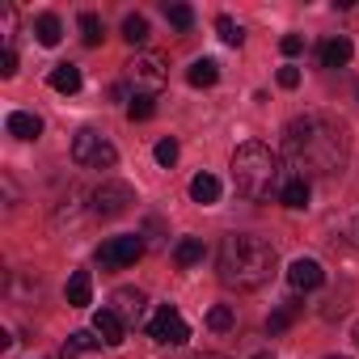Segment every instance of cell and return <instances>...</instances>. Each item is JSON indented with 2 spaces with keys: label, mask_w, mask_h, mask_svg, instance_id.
<instances>
[{
  "label": "cell",
  "mask_w": 359,
  "mask_h": 359,
  "mask_svg": "<svg viewBox=\"0 0 359 359\" xmlns=\"http://www.w3.org/2000/svg\"><path fill=\"white\" fill-rule=\"evenodd\" d=\"M5 127H9V135H18V140H39V135H43V118L30 114V110H13Z\"/></svg>",
  "instance_id": "obj_14"
},
{
  "label": "cell",
  "mask_w": 359,
  "mask_h": 359,
  "mask_svg": "<svg viewBox=\"0 0 359 359\" xmlns=\"http://www.w3.org/2000/svg\"><path fill=\"white\" fill-rule=\"evenodd\" d=\"M165 18H169L173 30H191L195 26V9L191 5H165Z\"/></svg>",
  "instance_id": "obj_25"
},
{
  "label": "cell",
  "mask_w": 359,
  "mask_h": 359,
  "mask_svg": "<svg viewBox=\"0 0 359 359\" xmlns=\"http://www.w3.org/2000/svg\"><path fill=\"white\" fill-rule=\"evenodd\" d=\"M140 258H144V241H140L135 233H123V237H110V241L97 245L102 271H123V266H131V262H140Z\"/></svg>",
  "instance_id": "obj_5"
},
{
  "label": "cell",
  "mask_w": 359,
  "mask_h": 359,
  "mask_svg": "<svg viewBox=\"0 0 359 359\" xmlns=\"http://www.w3.org/2000/svg\"><path fill=\"white\" fill-rule=\"evenodd\" d=\"M47 81H51L55 93H76V89H81V68H76V64H55Z\"/></svg>",
  "instance_id": "obj_16"
},
{
  "label": "cell",
  "mask_w": 359,
  "mask_h": 359,
  "mask_svg": "<svg viewBox=\"0 0 359 359\" xmlns=\"http://www.w3.org/2000/svg\"><path fill=\"white\" fill-rule=\"evenodd\" d=\"M233 325H237V313H233L229 304H212V309H208V330L224 334V330H233Z\"/></svg>",
  "instance_id": "obj_23"
},
{
  "label": "cell",
  "mask_w": 359,
  "mask_h": 359,
  "mask_svg": "<svg viewBox=\"0 0 359 359\" xmlns=\"http://www.w3.org/2000/svg\"><path fill=\"white\" fill-rule=\"evenodd\" d=\"M97 346H102V338H93V334H85V330H81V334H72V338H68L64 359H76V355H85V351H97Z\"/></svg>",
  "instance_id": "obj_24"
},
{
  "label": "cell",
  "mask_w": 359,
  "mask_h": 359,
  "mask_svg": "<svg viewBox=\"0 0 359 359\" xmlns=\"http://www.w3.org/2000/svg\"><path fill=\"white\" fill-rule=\"evenodd\" d=\"M110 304H114V313H118L127 325H140V321H144V313H148V296H144V292H135V287H118Z\"/></svg>",
  "instance_id": "obj_10"
},
{
  "label": "cell",
  "mask_w": 359,
  "mask_h": 359,
  "mask_svg": "<svg viewBox=\"0 0 359 359\" xmlns=\"http://www.w3.org/2000/svg\"><path fill=\"white\" fill-rule=\"evenodd\" d=\"M131 81H135V89H144L148 97H156V93L165 89V81H169L165 60H161V55H135V60H131Z\"/></svg>",
  "instance_id": "obj_8"
},
{
  "label": "cell",
  "mask_w": 359,
  "mask_h": 359,
  "mask_svg": "<svg viewBox=\"0 0 359 359\" xmlns=\"http://www.w3.org/2000/svg\"><path fill=\"white\" fill-rule=\"evenodd\" d=\"M72 161L85 165V169H110V165L118 161V148H114L102 131L81 127V131L72 135Z\"/></svg>",
  "instance_id": "obj_4"
},
{
  "label": "cell",
  "mask_w": 359,
  "mask_h": 359,
  "mask_svg": "<svg viewBox=\"0 0 359 359\" xmlns=\"http://www.w3.org/2000/svg\"><path fill=\"white\" fill-rule=\"evenodd\" d=\"M355 342H359V321H355Z\"/></svg>",
  "instance_id": "obj_33"
},
{
  "label": "cell",
  "mask_w": 359,
  "mask_h": 359,
  "mask_svg": "<svg viewBox=\"0 0 359 359\" xmlns=\"http://www.w3.org/2000/svg\"><path fill=\"white\" fill-rule=\"evenodd\" d=\"M148 334H152L161 346H182V342L191 338V325H187V317L177 313L173 304H161L156 317L148 321Z\"/></svg>",
  "instance_id": "obj_7"
},
{
  "label": "cell",
  "mask_w": 359,
  "mask_h": 359,
  "mask_svg": "<svg viewBox=\"0 0 359 359\" xmlns=\"http://www.w3.org/2000/svg\"><path fill=\"white\" fill-rule=\"evenodd\" d=\"M220 195H224V187H220L216 173H195V177H191V199H195V203L212 208V203H220Z\"/></svg>",
  "instance_id": "obj_13"
},
{
  "label": "cell",
  "mask_w": 359,
  "mask_h": 359,
  "mask_svg": "<svg viewBox=\"0 0 359 359\" xmlns=\"http://www.w3.org/2000/svg\"><path fill=\"white\" fill-rule=\"evenodd\" d=\"M258 359H266V355H258Z\"/></svg>",
  "instance_id": "obj_34"
},
{
  "label": "cell",
  "mask_w": 359,
  "mask_h": 359,
  "mask_svg": "<svg viewBox=\"0 0 359 359\" xmlns=\"http://www.w3.org/2000/svg\"><path fill=\"white\" fill-rule=\"evenodd\" d=\"M13 72H18V51L5 47V55H0V76H13Z\"/></svg>",
  "instance_id": "obj_30"
},
{
  "label": "cell",
  "mask_w": 359,
  "mask_h": 359,
  "mask_svg": "<svg viewBox=\"0 0 359 359\" xmlns=\"http://www.w3.org/2000/svg\"><path fill=\"white\" fill-rule=\"evenodd\" d=\"M131 203H135V191L127 182H118V177H110V182H102L93 191V216H102V220H114V216L131 212Z\"/></svg>",
  "instance_id": "obj_6"
},
{
  "label": "cell",
  "mask_w": 359,
  "mask_h": 359,
  "mask_svg": "<svg viewBox=\"0 0 359 359\" xmlns=\"http://www.w3.org/2000/svg\"><path fill=\"white\" fill-rule=\"evenodd\" d=\"M287 283H292V292H317L325 283V271H321L317 258H296L287 266Z\"/></svg>",
  "instance_id": "obj_9"
},
{
  "label": "cell",
  "mask_w": 359,
  "mask_h": 359,
  "mask_svg": "<svg viewBox=\"0 0 359 359\" xmlns=\"http://www.w3.org/2000/svg\"><path fill=\"white\" fill-rule=\"evenodd\" d=\"M93 300V279H89V271H72V279H68V304L72 309H85Z\"/></svg>",
  "instance_id": "obj_17"
},
{
  "label": "cell",
  "mask_w": 359,
  "mask_h": 359,
  "mask_svg": "<svg viewBox=\"0 0 359 359\" xmlns=\"http://www.w3.org/2000/svg\"><path fill=\"white\" fill-rule=\"evenodd\" d=\"M351 55H355V47H351L346 34H334V39H325V43L317 47V64H321V68H346Z\"/></svg>",
  "instance_id": "obj_11"
},
{
  "label": "cell",
  "mask_w": 359,
  "mask_h": 359,
  "mask_svg": "<svg viewBox=\"0 0 359 359\" xmlns=\"http://www.w3.org/2000/svg\"><path fill=\"white\" fill-rule=\"evenodd\" d=\"M34 39H39L43 47H60V39H64V22H60L55 13H39V18H34Z\"/></svg>",
  "instance_id": "obj_15"
},
{
  "label": "cell",
  "mask_w": 359,
  "mask_h": 359,
  "mask_svg": "<svg viewBox=\"0 0 359 359\" xmlns=\"http://www.w3.org/2000/svg\"><path fill=\"white\" fill-rule=\"evenodd\" d=\"M279 51H283V55H300V51H304V39H300V34H287V39L279 43Z\"/></svg>",
  "instance_id": "obj_31"
},
{
  "label": "cell",
  "mask_w": 359,
  "mask_h": 359,
  "mask_svg": "<svg viewBox=\"0 0 359 359\" xmlns=\"http://www.w3.org/2000/svg\"><path fill=\"white\" fill-rule=\"evenodd\" d=\"M300 313H304V304H296V300H287V304H279V309H275V313L266 317V334H283V330H292Z\"/></svg>",
  "instance_id": "obj_18"
},
{
  "label": "cell",
  "mask_w": 359,
  "mask_h": 359,
  "mask_svg": "<svg viewBox=\"0 0 359 359\" xmlns=\"http://www.w3.org/2000/svg\"><path fill=\"white\" fill-rule=\"evenodd\" d=\"M152 114H156V102H152L148 93H140V97L127 106V118H131V123H144V118H152Z\"/></svg>",
  "instance_id": "obj_28"
},
{
  "label": "cell",
  "mask_w": 359,
  "mask_h": 359,
  "mask_svg": "<svg viewBox=\"0 0 359 359\" xmlns=\"http://www.w3.org/2000/svg\"><path fill=\"white\" fill-rule=\"evenodd\" d=\"M351 156V135H346V123L334 118V114H300L283 127V161L296 169V177H334L342 173Z\"/></svg>",
  "instance_id": "obj_1"
},
{
  "label": "cell",
  "mask_w": 359,
  "mask_h": 359,
  "mask_svg": "<svg viewBox=\"0 0 359 359\" xmlns=\"http://www.w3.org/2000/svg\"><path fill=\"white\" fill-rule=\"evenodd\" d=\"M177 152H182V148H177V140L173 135H165L156 148H152V156H156V165H165V169H173V161H177Z\"/></svg>",
  "instance_id": "obj_27"
},
{
  "label": "cell",
  "mask_w": 359,
  "mask_h": 359,
  "mask_svg": "<svg viewBox=\"0 0 359 359\" xmlns=\"http://www.w3.org/2000/svg\"><path fill=\"white\" fill-rule=\"evenodd\" d=\"M216 30H220V39H224L229 47H241V39H245V34H241V26H237L233 18H216Z\"/></svg>",
  "instance_id": "obj_29"
},
{
  "label": "cell",
  "mask_w": 359,
  "mask_h": 359,
  "mask_svg": "<svg viewBox=\"0 0 359 359\" xmlns=\"http://www.w3.org/2000/svg\"><path fill=\"white\" fill-rule=\"evenodd\" d=\"M93 334H97L106 346H118L123 334H127V321H123L114 309H97V313H93Z\"/></svg>",
  "instance_id": "obj_12"
},
{
  "label": "cell",
  "mask_w": 359,
  "mask_h": 359,
  "mask_svg": "<svg viewBox=\"0 0 359 359\" xmlns=\"http://www.w3.org/2000/svg\"><path fill=\"white\" fill-rule=\"evenodd\" d=\"M233 182H237V191H241L245 199H254V203L279 195V187H283L279 156H275L266 144H258V140L241 144V148L233 152Z\"/></svg>",
  "instance_id": "obj_3"
},
{
  "label": "cell",
  "mask_w": 359,
  "mask_h": 359,
  "mask_svg": "<svg viewBox=\"0 0 359 359\" xmlns=\"http://www.w3.org/2000/svg\"><path fill=\"white\" fill-rule=\"evenodd\" d=\"M216 266H220V279L237 292H258L275 279L279 271V254L266 237H254V233H229L220 241V254H216Z\"/></svg>",
  "instance_id": "obj_2"
},
{
  "label": "cell",
  "mask_w": 359,
  "mask_h": 359,
  "mask_svg": "<svg viewBox=\"0 0 359 359\" xmlns=\"http://www.w3.org/2000/svg\"><path fill=\"white\" fill-rule=\"evenodd\" d=\"M199 258H203V241L199 237H182V241L173 245V262L177 266H195Z\"/></svg>",
  "instance_id": "obj_22"
},
{
  "label": "cell",
  "mask_w": 359,
  "mask_h": 359,
  "mask_svg": "<svg viewBox=\"0 0 359 359\" xmlns=\"http://www.w3.org/2000/svg\"><path fill=\"white\" fill-rule=\"evenodd\" d=\"M187 81H191L195 89H212V85L220 81V64H216V60H195L191 72H187Z\"/></svg>",
  "instance_id": "obj_20"
},
{
  "label": "cell",
  "mask_w": 359,
  "mask_h": 359,
  "mask_svg": "<svg viewBox=\"0 0 359 359\" xmlns=\"http://www.w3.org/2000/svg\"><path fill=\"white\" fill-rule=\"evenodd\" d=\"M279 199H283V208H296V212H300V208H309V182L292 173L287 182L279 187Z\"/></svg>",
  "instance_id": "obj_19"
},
{
  "label": "cell",
  "mask_w": 359,
  "mask_h": 359,
  "mask_svg": "<svg viewBox=\"0 0 359 359\" xmlns=\"http://www.w3.org/2000/svg\"><path fill=\"white\" fill-rule=\"evenodd\" d=\"M123 39H127L131 47H144V43L152 39V34H148V18H144V13H127V18H123Z\"/></svg>",
  "instance_id": "obj_21"
},
{
  "label": "cell",
  "mask_w": 359,
  "mask_h": 359,
  "mask_svg": "<svg viewBox=\"0 0 359 359\" xmlns=\"http://www.w3.org/2000/svg\"><path fill=\"white\" fill-rule=\"evenodd\" d=\"M279 85H283V89H296V85H300V68H292V64L279 68Z\"/></svg>",
  "instance_id": "obj_32"
},
{
  "label": "cell",
  "mask_w": 359,
  "mask_h": 359,
  "mask_svg": "<svg viewBox=\"0 0 359 359\" xmlns=\"http://www.w3.org/2000/svg\"><path fill=\"white\" fill-rule=\"evenodd\" d=\"M102 18L97 13H81V39H85V47H97L102 43Z\"/></svg>",
  "instance_id": "obj_26"
}]
</instances>
